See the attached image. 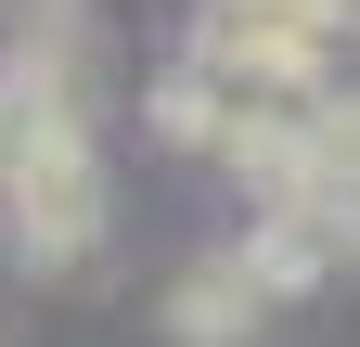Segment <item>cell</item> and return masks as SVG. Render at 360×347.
<instances>
[{
    "instance_id": "6da1fadb",
    "label": "cell",
    "mask_w": 360,
    "mask_h": 347,
    "mask_svg": "<svg viewBox=\"0 0 360 347\" xmlns=\"http://www.w3.org/2000/svg\"><path fill=\"white\" fill-rule=\"evenodd\" d=\"M335 0H193V65L232 77L245 103H335V52H347Z\"/></svg>"
},
{
    "instance_id": "7a4b0ae2",
    "label": "cell",
    "mask_w": 360,
    "mask_h": 347,
    "mask_svg": "<svg viewBox=\"0 0 360 347\" xmlns=\"http://www.w3.org/2000/svg\"><path fill=\"white\" fill-rule=\"evenodd\" d=\"M0 206H13L26 270H77L103 244V142H90V116H39L13 181H0Z\"/></svg>"
},
{
    "instance_id": "3957f363",
    "label": "cell",
    "mask_w": 360,
    "mask_h": 347,
    "mask_svg": "<svg viewBox=\"0 0 360 347\" xmlns=\"http://www.w3.org/2000/svg\"><path fill=\"white\" fill-rule=\"evenodd\" d=\"M257 322H270V283H257L245 244H193V257L167 270V334H180V347H245Z\"/></svg>"
},
{
    "instance_id": "277c9868",
    "label": "cell",
    "mask_w": 360,
    "mask_h": 347,
    "mask_svg": "<svg viewBox=\"0 0 360 347\" xmlns=\"http://www.w3.org/2000/svg\"><path fill=\"white\" fill-rule=\"evenodd\" d=\"M0 65H13L52 116H90V0H26V26H13Z\"/></svg>"
},
{
    "instance_id": "5b68a950",
    "label": "cell",
    "mask_w": 360,
    "mask_h": 347,
    "mask_svg": "<svg viewBox=\"0 0 360 347\" xmlns=\"http://www.w3.org/2000/svg\"><path fill=\"white\" fill-rule=\"evenodd\" d=\"M232 116H245V91H232V77H206L193 52H180V65L155 77V129H167V142H193V155H219V142H232Z\"/></svg>"
},
{
    "instance_id": "8992f818",
    "label": "cell",
    "mask_w": 360,
    "mask_h": 347,
    "mask_svg": "<svg viewBox=\"0 0 360 347\" xmlns=\"http://www.w3.org/2000/svg\"><path fill=\"white\" fill-rule=\"evenodd\" d=\"M39 116H52V103H39V91H26V77H13V65H0V181H13V155H26V129H39Z\"/></svg>"
},
{
    "instance_id": "52a82bcc",
    "label": "cell",
    "mask_w": 360,
    "mask_h": 347,
    "mask_svg": "<svg viewBox=\"0 0 360 347\" xmlns=\"http://www.w3.org/2000/svg\"><path fill=\"white\" fill-rule=\"evenodd\" d=\"M335 13H347V26H360V0H335Z\"/></svg>"
}]
</instances>
